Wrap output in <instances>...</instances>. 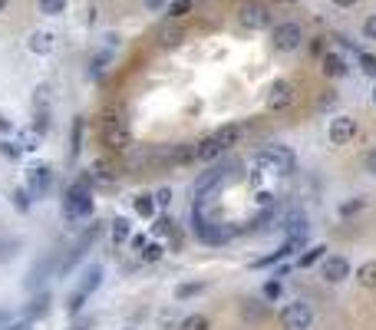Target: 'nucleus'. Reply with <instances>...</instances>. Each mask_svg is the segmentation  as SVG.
Instances as JSON below:
<instances>
[{
	"mask_svg": "<svg viewBox=\"0 0 376 330\" xmlns=\"http://www.w3.org/2000/svg\"><path fill=\"white\" fill-rule=\"evenodd\" d=\"M93 215V175H79L66 189V198H63V218L73 225V221H83V218Z\"/></svg>",
	"mask_w": 376,
	"mask_h": 330,
	"instance_id": "obj_1",
	"label": "nucleus"
},
{
	"mask_svg": "<svg viewBox=\"0 0 376 330\" xmlns=\"http://www.w3.org/2000/svg\"><path fill=\"white\" fill-rule=\"evenodd\" d=\"M100 284H102V267L100 265H89L86 271H83V278L76 281V288L66 294V314L76 317V314L83 311V304L89 301V294L100 291Z\"/></svg>",
	"mask_w": 376,
	"mask_h": 330,
	"instance_id": "obj_2",
	"label": "nucleus"
},
{
	"mask_svg": "<svg viewBox=\"0 0 376 330\" xmlns=\"http://www.w3.org/2000/svg\"><path fill=\"white\" fill-rule=\"evenodd\" d=\"M254 168L274 172V175H294L297 159H294V152H290L288 146H267V149H261V152L254 155Z\"/></svg>",
	"mask_w": 376,
	"mask_h": 330,
	"instance_id": "obj_3",
	"label": "nucleus"
},
{
	"mask_svg": "<svg viewBox=\"0 0 376 330\" xmlns=\"http://www.w3.org/2000/svg\"><path fill=\"white\" fill-rule=\"evenodd\" d=\"M238 139H241V126L218 129L214 136H208V139H201L198 146H195V159H198V162H214V159L225 152L228 146H235Z\"/></svg>",
	"mask_w": 376,
	"mask_h": 330,
	"instance_id": "obj_4",
	"label": "nucleus"
},
{
	"mask_svg": "<svg viewBox=\"0 0 376 330\" xmlns=\"http://www.w3.org/2000/svg\"><path fill=\"white\" fill-rule=\"evenodd\" d=\"M100 235H102V225H100V221H96V225H89V228L73 242V248L63 254V261H60V267H56V271H60V274H70V271H73V267L89 254V248L100 242Z\"/></svg>",
	"mask_w": 376,
	"mask_h": 330,
	"instance_id": "obj_5",
	"label": "nucleus"
},
{
	"mask_svg": "<svg viewBox=\"0 0 376 330\" xmlns=\"http://www.w3.org/2000/svg\"><path fill=\"white\" fill-rule=\"evenodd\" d=\"M304 47V26L297 20H284L274 26V50L281 53H294Z\"/></svg>",
	"mask_w": 376,
	"mask_h": 330,
	"instance_id": "obj_6",
	"label": "nucleus"
},
{
	"mask_svg": "<svg viewBox=\"0 0 376 330\" xmlns=\"http://www.w3.org/2000/svg\"><path fill=\"white\" fill-rule=\"evenodd\" d=\"M313 324V307L307 301H294L281 311V327L284 330H311Z\"/></svg>",
	"mask_w": 376,
	"mask_h": 330,
	"instance_id": "obj_7",
	"label": "nucleus"
},
{
	"mask_svg": "<svg viewBox=\"0 0 376 330\" xmlns=\"http://www.w3.org/2000/svg\"><path fill=\"white\" fill-rule=\"evenodd\" d=\"M357 132H360L357 119L343 113V116H334V119H330V126H327V139H330V146H350V142L357 139Z\"/></svg>",
	"mask_w": 376,
	"mask_h": 330,
	"instance_id": "obj_8",
	"label": "nucleus"
},
{
	"mask_svg": "<svg viewBox=\"0 0 376 330\" xmlns=\"http://www.w3.org/2000/svg\"><path fill=\"white\" fill-rule=\"evenodd\" d=\"M225 175H228V165H214L208 172H201V175L191 182V198H195V202H205V198L225 182Z\"/></svg>",
	"mask_w": 376,
	"mask_h": 330,
	"instance_id": "obj_9",
	"label": "nucleus"
},
{
	"mask_svg": "<svg viewBox=\"0 0 376 330\" xmlns=\"http://www.w3.org/2000/svg\"><path fill=\"white\" fill-rule=\"evenodd\" d=\"M50 189H53V168L50 165H33L26 172V191L33 198H43V195H50Z\"/></svg>",
	"mask_w": 376,
	"mask_h": 330,
	"instance_id": "obj_10",
	"label": "nucleus"
},
{
	"mask_svg": "<svg viewBox=\"0 0 376 330\" xmlns=\"http://www.w3.org/2000/svg\"><path fill=\"white\" fill-rule=\"evenodd\" d=\"M129 142H132V136H129L123 119H106V126H102V146L119 152V149H129Z\"/></svg>",
	"mask_w": 376,
	"mask_h": 330,
	"instance_id": "obj_11",
	"label": "nucleus"
},
{
	"mask_svg": "<svg viewBox=\"0 0 376 330\" xmlns=\"http://www.w3.org/2000/svg\"><path fill=\"white\" fill-rule=\"evenodd\" d=\"M290 102H294V83H288V79H277L274 86H271V93H267V113H284V109H290Z\"/></svg>",
	"mask_w": 376,
	"mask_h": 330,
	"instance_id": "obj_12",
	"label": "nucleus"
},
{
	"mask_svg": "<svg viewBox=\"0 0 376 330\" xmlns=\"http://www.w3.org/2000/svg\"><path fill=\"white\" fill-rule=\"evenodd\" d=\"M271 7H264V3H248V7H241V24L248 26V30H267L271 26Z\"/></svg>",
	"mask_w": 376,
	"mask_h": 330,
	"instance_id": "obj_13",
	"label": "nucleus"
},
{
	"mask_svg": "<svg viewBox=\"0 0 376 330\" xmlns=\"http://www.w3.org/2000/svg\"><path fill=\"white\" fill-rule=\"evenodd\" d=\"M320 274H324V281H330V284H340V281L350 278V261H347L343 254H327L324 265H320Z\"/></svg>",
	"mask_w": 376,
	"mask_h": 330,
	"instance_id": "obj_14",
	"label": "nucleus"
},
{
	"mask_svg": "<svg viewBox=\"0 0 376 330\" xmlns=\"http://www.w3.org/2000/svg\"><path fill=\"white\" fill-rule=\"evenodd\" d=\"M320 70H324V77H330V79H343L347 73H350V63H347V56H343V53L330 50V53L320 56Z\"/></svg>",
	"mask_w": 376,
	"mask_h": 330,
	"instance_id": "obj_15",
	"label": "nucleus"
},
{
	"mask_svg": "<svg viewBox=\"0 0 376 330\" xmlns=\"http://www.w3.org/2000/svg\"><path fill=\"white\" fill-rule=\"evenodd\" d=\"M26 47H30V53H37V56H50L56 50V33L53 30H33L30 40H26Z\"/></svg>",
	"mask_w": 376,
	"mask_h": 330,
	"instance_id": "obj_16",
	"label": "nucleus"
},
{
	"mask_svg": "<svg viewBox=\"0 0 376 330\" xmlns=\"http://www.w3.org/2000/svg\"><path fill=\"white\" fill-rule=\"evenodd\" d=\"M50 314V291H37L33 297H30V304L24 307V320H40V317H47Z\"/></svg>",
	"mask_w": 376,
	"mask_h": 330,
	"instance_id": "obj_17",
	"label": "nucleus"
},
{
	"mask_svg": "<svg viewBox=\"0 0 376 330\" xmlns=\"http://www.w3.org/2000/svg\"><path fill=\"white\" fill-rule=\"evenodd\" d=\"M155 37H159V43H162V47H175V43H182V40H185V30L178 26V20H165V24L155 30Z\"/></svg>",
	"mask_w": 376,
	"mask_h": 330,
	"instance_id": "obj_18",
	"label": "nucleus"
},
{
	"mask_svg": "<svg viewBox=\"0 0 376 330\" xmlns=\"http://www.w3.org/2000/svg\"><path fill=\"white\" fill-rule=\"evenodd\" d=\"M129 238H132L129 218H113V221H109V242H113V248H123Z\"/></svg>",
	"mask_w": 376,
	"mask_h": 330,
	"instance_id": "obj_19",
	"label": "nucleus"
},
{
	"mask_svg": "<svg viewBox=\"0 0 376 330\" xmlns=\"http://www.w3.org/2000/svg\"><path fill=\"white\" fill-rule=\"evenodd\" d=\"M53 274V258H47V261H37L33 265V271H30V278H26V288L30 291H40L43 288V281Z\"/></svg>",
	"mask_w": 376,
	"mask_h": 330,
	"instance_id": "obj_20",
	"label": "nucleus"
},
{
	"mask_svg": "<svg viewBox=\"0 0 376 330\" xmlns=\"http://www.w3.org/2000/svg\"><path fill=\"white\" fill-rule=\"evenodd\" d=\"M281 228H284L288 238H297V235H307V231H311V221H307L304 215H290V218H284Z\"/></svg>",
	"mask_w": 376,
	"mask_h": 330,
	"instance_id": "obj_21",
	"label": "nucleus"
},
{
	"mask_svg": "<svg viewBox=\"0 0 376 330\" xmlns=\"http://www.w3.org/2000/svg\"><path fill=\"white\" fill-rule=\"evenodd\" d=\"M132 208H136V215L139 218H155V195H136L132 198Z\"/></svg>",
	"mask_w": 376,
	"mask_h": 330,
	"instance_id": "obj_22",
	"label": "nucleus"
},
{
	"mask_svg": "<svg viewBox=\"0 0 376 330\" xmlns=\"http://www.w3.org/2000/svg\"><path fill=\"white\" fill-rule=\"evenodd\" d=\"M241 317L248 320H264L267 317V304H264V301H244V304H241Z\"/></svg>",
	"mask_w": 376,
	"mask_h": 330,
	"instance_id": "obj_23",
	"label": "nucleus"
},
{
	"mask_svg": "<svg viewBox=\"0 0 376 330\" xmlns=\"http://www.w3.org/2000/svg\"><path fill=\"white\" fill-rule=\"evenodd\" d=\"M357 281H360V288H366V291H376V261H366V265H360V271H357Z\"/></svg>",
	"mask_w": 376,
	"mask_h": 330,
	"instance_id": "obj_24",
	"label": "nucleus"
},
{
	"mask_svg": "<svg viewBox=\"0 0 376 330\" xmlns=\"http://www.w3.org/2000/svg\"><path fill=\"white\" fill-rule=\"evenodd\" d=\"M327 258V244H313V248H307V251L297 258V267H311L317 265V261H324Z\"/></svg>",
	"mask_w": 376,
	"mask_h": 330,
	"instance_id": "obj_25",
	"label": "nucleus"
},
{
	"mask_svg": "<svg viewBox=\"0 0 376 330\" xmlns=\"http://www.w3.org/2000/svg\"><path fill=\"white\" fill-rule=\"evenodd\" d=\"M363 208H366V198H347V202L337 205V215L340 218H353V215H360Z\"/></svg>",
	"mask_w": 376,
	"mask_h": 330,
	"instance_id": "obj_26",
	"label": "nucleus"
},
{
	"mask_svg": "<svg viewBox=\"0 0 376 330\" xmlns=\"http://www.w3.org/2000/svg\"><path fill=\"white\" fill-rule=\"evenodd\" d=\"M191 7H195V0H169V20H182L185 13H191Z\"/></svg>",
	"mask_w": 376,
	"mask_h": 330,
	"instance_id": "obj_27",
	"label": "nucleus"
},
{
	"mask_svg": "<svg viewBox=\"0 0 376 330\" xmlns=\"http://www.w3.org/2000/svg\"><path fill=\"white\" fill-rule=\"evenodd\" d=\"M17 251H20V242L10 238V235H0V265H3V261H10Z\"/></svg>",
	"mask_w": 376,
	"mask_h": 330,
	"instance_id": "obj_28",
	"label": "nucleus"
},
{
	"mask_svg": "<svg viewBox=\"0 0 376 330\" xmlns=\"http://www.w3.org/2000/svg\"><path fill=\"white\" fill-rule=\"evenodd\" d=\"M178 330H212V324H208V317H201V314H188L178 324Z\"/></svg>",
	"mask_w": 376,
	"mask_h": 330,
	"instance_id": "obj_29",
	"label": "nucleus"
},
{
	"mask_svg": "<svg viewBox=\"0 0 376 330\" xmlns=\"http://www.w3.org/2000/svg\"><path fill=\"white\" fill-rule=\"evenodd\" d=\"M40 13L43 17H60V13H66V0H40Z\"/></svg>",
	"mask_w": 376,
	"mask_h": 330,
	"instance_id": "obj_30",
	"label": "nucleus"
},
{
	"mask_svg": "<svg viewBox=\"0 0 376 330\" xmlns=\"http://www.w3.org/2000/svg\"><path fill=\"white\" fill-rule=\"evenodd\" d=\"M10 198H13V208H17V212H24V215L30 212V202H33V195H30L26 189H13Z\"/></svg>",
	"mask_w": 376,
	"mask_h": 330,
	"instance_id": "obj_31",
	"label": "nucleus"
},
{
	"mask_svg": "<svg viewBox=\"0 0 376 330\" xmlns=\"http://www.w3.org/2000/svg\"><path fill=\"white\" fill-rule=\"evenodd\" d=\"M357 60H360V73L376 79V53H360Z\"/></svg>",
	"mask_w": 376,
	"mask_h": 330,
	"instance_id": "obj_32",
	"label": "nucleus"
},
{
	"mask_svg": "<svg viewBox=\"0 0 376 330\" xmlns=\"http://www.w3.org/2000/svg\"><path fill=\"white\" fill-rule=\"evenodd\" d=\"M162 254H165V248L155 242V244H146V251L139 254V258H142L146 265H155V261H162Z\"/></svg>",
	"mask_w": 376,
	"mask_h": 330,
	"instance_id": "obj_33",
	"label": "nucleus"
},
{
	"mask_svg": "<svg viewBox=\"0 0 376 330\" xmlns=\"http://www.w3.org/2000/svg\"><path fill=\"white\" fill-rule=\"evenodd\" d=\"M33 132L37 136H47L50 132V113L47 109H37V116H33Z\"/></svg>",
	"mask_w": 376,
	"mask_h": 330,
	"instance_id": "obj_34",
	"label": "nucleus"
},
{
	"mask_svg": "<svg viewBox=\"0 0 376 330\" xmlns=\"http://www.w3.org/2000/svg\"><path fill=\"white\" fill-rule=\"evenodd\" d=\"M261 297H264V301H277V297H281V281H277V278L267 281V284L261 288Z\"/></svg>",
	"mask_w": 376,
	"mask_h": 330,
	"instance_id": "obj_35",
	"label": "nucleus"
},
{
	"mask_svg": "<svg viewBox=\"0 0 376 330\" xmlns=\"http://www.w3.org/2000/svg\"><path fill=\"white\" fill-rule=\"evenodd\" d=\"M205 291V284H182V288H175V297L178 301H185V297H195V294Z\"/></svg>",
	"mask_w": 376,
	"mask_h": 330,
	"instance_id": "obj_36",
	"label": "nucleus"
},
{
	"mask_svg": "<svg viewBox=\"0 0 376 330\" xmlns=\"http://www.w3.org/2000/svg\"><path fill=\"white\" fill-rule=\"evenodd\" d=\"M0 155H3V159H20V155H24V146H13V142H0Z\"/></svg>",
	"mask_w": 376,
	"mask_h": 330,
	"instance_id": "obj_37",
	"label": "nucleus"
},
{
	"mask_svg": "<svg viewBox=\"0 0 376 330\" xmlns=\"http://www.w3.org/2000/svg\"><path fill=\"white\" fill-rule=\"evenodd\" d=\"M79 142H83V119H76L73 123V146H70V155L79 152Z\"/></svg>",
	"mask_w": 376,
	"mask_h": 330,
	"instance_id": "obj_38",
	"label": "nucleus"
},
{
	"mask_svg": "<svg viewBox=\"0 0 376 330\" xmlns=\"http://www.w3.org/2000/svg\"><path fill=\"white\" fill-rule=\"evenodd\" d=\"M363 37L376 43V13H370V17L363 20Z\"/></svg>",
	"mask_w": 376,
	"mask_h": 330,
	"instance_id": "obj_39",
	"label": "nucleus"
},
{
	"mask_svg": "<svg viewBox=\"0 0 376 330\" xmlns=\"http://www.w3.org/2000/svg\"><path fill=\"white\" fill-rule=\"evenodd\" d=\"M155 231H159V235H175V221H172V218H159V221H155Z\"/></svg>",
	"mask_w": 376,
	"mask_h": 330,
	"instance_id": "obj_40",
	"label": "nucleus"
},
{
	"mask_svg": "<svg viewBox=\"0 0 376 330\" xmlns=\"http://www.w3.org/2000/svg\"><path fill=\"white\" fill-rule=\"evenodd\" d=\"M155 205H159V208H169V205H172V189H159V191H155Z\"/></svg>",
	"mask_w": 376,
	"mask_h": 330,
	"instance_id": "obj_41",
	"label": "nucleus"
},
{
	"mask_svg": "<svg viewBox=\"0 0 376 330\" xmlns=\"http://www.w3.org/2000/svg\"><path fill=\"white\" fill-rule=\"evenodd\" d=\"M96 327V317H79L76 324H70V330H93Z\"/></svg>",
	"mask_w": 376,
	"mask_h": 330,
	"instance_id": "obj_42",
	"label": "nucleus"
},
{
	"mask_svg": "<svg viewBox=\"0 0 376 330\" xmlns=\"http://www.w3.org/2000/svg\"><path fill=\"white\" fill-rule=\"evenodd\" d=\"M363 168L370 172V175H376V149H370V152L363 155Z\"/></svg>",
	"mask_w": 376,
	"mask_h": 330,
	"instance_id": "obj_43",
	"label": "nucleus"
},
{
	"mask_svg": "<svg viewBox=\"0 0 376 330\" xmlns=\"http://www.w3.org/2000/svg\"><path fill=\"white\" fill-rule=\"evenodd\" d=\"M149 10H162V7H169V0H142Z\"/></svg>",
	"mask_w": 376,
	"mask_h": 330,
	"instance_id": "obj_44",
	"label": "nucleus"
},
{
	"mask_svg": "<svg viewBox=\"0 0 376 330\" xmlns=\"http://www.w3.org/2000/svg\"><path fill=\"white\" fill-rule=\"evenodd\" d=\"M271 202H274L271 191H261V195H258V205H264V208H271Z\"/></svg>",
	"mask_w": 376,
	"mask_h": 330,
	"instance_id": "obj_45",
	"label": "nucleus"
},
{
	"mask_svg": "<svg viewBox=\"0 0 376 330\" xmlns=\"http://www.w3.org/2000/svg\"><path fill=\"white\" fill-rule=\"evenodd\" d=\"M146 244H149V242H146V238H142V235H136V238H132V248H136L139 254L146 251Z\"/></svg>",
	"mask_w": 376,
	"mask_h": 330,
	"instance_id": "obj_46",
	"label": "nucleus"
},
{
	"mask_svg": "<svg viewBox=\"0 0 376 330\" xmlns=\"http://www.w3.org/2000/svg\"><path fill=\"white\" fill-rule=\"evenodd\" d=\"M7 330H33V324H30V320H17V324H10Z\"/></svg>",
	"mask_w": 376,
	"mask_h": 330,
	"instance_id": "obj_47",
	"label": "nucleus"
},
{
	"mask_svg": "<svg viewBox=\"0 0 376 330\" xmlns=\"http://www.w3.org/2000/svg\"><path fill=\"white\" fill-rule=\"evenodd\" d=\"M357 3H360V0H334V7H343V10H350Z\"/></svg>",
	"mask_w": 376,
	"mask_h": 330,
	"instance_id": "obj_48",
	"label": "nucleus"
},
{
	"mask_svg": "<svg viewBox=\"0 0 376 330\" xmlns=\"http://www.w3.org/2000/svg\"><path fill=\"white\" fill-rule=\"evenodd\" d=\"M10 324H13V320H10V314H7V311H0V327L7 330V327H10Z\"/></svg>",
	"mask_w": 376,
	"mask_h": 330,
	"instance_id": "obj_49",
	"label": "nucleus"
},
{
	"mask_svg": "<svg viewBox=\"0 0 376 330\" xmlns=\"http://www.w3.org/2000/svg\"><path fill=\"white\" fill-rule=\"evenodd\" d=\"M0 132H10V123H7L3 116H0Z\"/></svg>",
	"mask_w": 376,
	"mask_h": 330,
	"instance_id": "obj_50",
	"label": "nucleus"
},
{
	"mask_svg": "<svg viewBox=\"0 0 376 330\" xmlns=\"http://www.w3.org/2000/svg\"><path fill=\"white\" fill-rule=\"evenodd\" d=\"M370 100H373V106H376V86H373V93H370Z\"/></svg>",
	"mask_w": 376,
	"mask_h": 330,
	"instance_id": "obj_51",
	"label": "nucleus"
},
{
	"mask_svg": "<svg viewBox=\"0 0 376 330\" xmlns=\"http://www.w3.org/2000/svg\"><path fill=\"white\" fill-rule=\"evenodd\" d=\"M3 7H7V0H0V13H3Z\"/></svg>",
	"mask_w": 376,
	"mask_h": 330,
	"instance_id": "obj_52",
	"label": "nucleus"
},
{
	"mask_svg": "<svg viewBox=\"0 0 376 330\" xmlns=\"http://www.w3.org/2000/svg\"><path fill=\"white\" fill-rule=\"evenodd\" d=\"M123 330H136V327H123Z\"/></svg>",
	"mask_w": 376,
	"mask_h": 330,
	"instance_id": "obj_53",
	"label": "nucleus"
}]
</instances>
